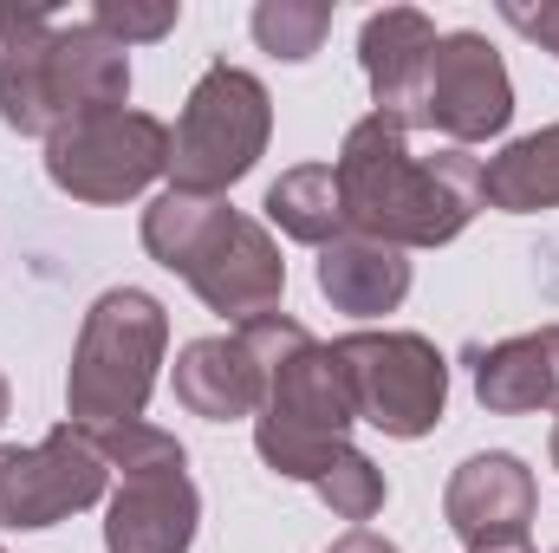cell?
<instances>
[{"instance_id": "cell-1", "label": "cell", "mask_w": 559, "mask_h": 553, "mask_svg": "<svg viewBox=\"0 0 559 553\" xmlns=\"http://www.w3.org/2000/svg\"><path fill=\"white\" fill-rule=\"evenodd\" d=\"M338 202L345 228L384 248H442L481 215V156L442 143L436 156L411 150V131L384 111L358 118L338 143Z\"/></svg>"}, {"instance_id": "cell-2", "label": "cell", "mask_w": 559, "mask_h": 553, "mask_svg": "<svg viewBox=\"0 0 559 553\" xmlns=\"http://www.w3.org/2000/svg\"><path fill=\"white\" fill-rule=\"evenodd\" d=\"M143 248H150V261L189 280L209 313H222L235 326L274 313L286 293V261H280L274 235L254 215L228 209L222 196H189V189L150 196Z\"/></svg>"}, {"instance_id": "cell-3", "label": "cell", "mask_w": 559, "mask_h": 553, "mask_svg": "<svg viewBox=\"0 0 559 553\" xmlns=\"http://www.w3.org/2000/svg\"><path fill=\"white\" fill-rule=\"evenodd\" d=\"M169 352V313L143 293V286H111L92 299L79 345H72V372H66V423L98 430V423H138L156 372Z\"/></svg>"}, {"instance_id": "cell-4", "label": "cell", "mask_w": 559, "mask_h": 553, "mask_svg": "<svg viewBox=\"0 0 559 553\" xmlns=\"http://www.w3.org/2000/svg\"><path fill=\"white\" fill-rule=\"evenodd\" d=\"M274 138V98L254 72L215 59L195 92L182 98V118L169 131V189L189 196H228Z\"/></svg>"}, {"instance_id": "cell-5", "label": "cell", "mask_w": 559, "mask_h": 553, "mask_svg": "<svg viewBox=\"0 0 559 553\" xmlns=\"http://www.w3.org/2000/svg\"><path fill=\"white\" fill-rule=\"evenodd\" d=\"M332 365L352 391V416L417 443L442 423L449 404V365L423 332H345L332 339Z\"/></svg>"}, {"instance_id": "cell-6", "label": "cell", "mask_w": 559, "mask_h": 553, "mask_svg": "<svg viewBox=\"0 0 559 553\" xmlns=\"http://www.w3.org/2000/svg\"><path fill=\"white\" fill-rule=\"evenodd\" d=\"M46 176L72 202H131L169 176V125L150 111H92L46 138Z\"/></svg>"}, {"instance_id": "cell-7", "label": "cell", "mask_w": 559, "mask_h": 553, "mask_svg": "<svg viewBox=\"0 0 559 553\" xmlns=\"http://www.w3.org/2000/svg\"><path fill=\"white\" fill-rule=\"evenodd\" d=\"M105 456L79 423H59L33 449H0V528H59L105 502Z\"/></svg>"}, {"instance_id": "cell-8", "label": "cell", "mask_w": 559, "mask_h": 553, "mask_svg": "<svg viewBox=\"0 0 559 553\" xmlns=\"http://www.w3.org/2000/svg\"><path fill=\"white\" fill-rule=\"evenodd\" d=\"M508 118H514V79H508L501 52L481 33H442L436 59H429L417 131H442L449 143L468 150V143L501 138Z\"/></svg>"}, {"instance_id": "cell-9", "label": "cell", "mask_w": 559, "mask_h": 553, "mask_svg": "<svg viewBox=\"0 0 559 553\" xmlns=\"http://www.w3.org/2000/svg\"><path fill=\"white\" fill-rule=\"evenodd\" d=\"M534 508H540L534 469H527L521 456H508V449L468 456V462L449 475V489H442V521L455 528V541L468 553L527 548Z\"/></svg>"}, {"instance_id": "cell-10", "label": "cell", "mask_w": 559, "mask_h": 553, "mask_svg": "<svg viewBox=\"0 0 559 553\" xmlns=\"http://www.w3.org/2000/svg\"><path fill=\"white\" fill-rule=\"evenodd\" d=\"M202 521V495L189 482V462L131 469L105 508V553H189Z\"/></svg>"}, {"instance_id": "cell-11", "label": "cell", "mask_w": 559, "mask_h": 553, "mask_svg": "<svg viewBox=\"0 0 559 553\" xmlns=\"http://www.w3.org/2000/svg\"><path fill=\"white\" fill-rule=\"evenodd\" d=\"M131 98V52L98 26V20H72L52 33V59H46V118L52 131L92 111H124Z\"/></svg>"}, {"instance_id": "cell-12", "label": "cell", "mask_w": 559, "mask_h": 553, "mask_svg": "<svg viewBox=\"0 0 559 553\" xmlns=\"http://www.w3.org/2000/svg\"><path fill=\"white\" fill-rule=\"evenodd\" d=\"M436 39H442L436 20L417 13V7H384L358 33V66L371 79V105L384 118H397L404 131H417V118H423V85H429Z\"/></svg>"}, {"instance_id": "cell-13", "label": "cell", "mask_w": 559, "mask_h": 553, "mask_svg": "<svg viewBox=\"0 0 559 553\" xmlns=\"http://www.w3.org/2000/svg\"><path fill=\"white\" fill-rule=\"evenodd\" d=\"M261 398H267V378L241 345V332H215L176 352V404L189 416H209V423L261 416Z\"/></svg>"}, {"instance_id": "cell-14", "label": "cell", "mask_w": 559, "mask_h": 553, "mask_svg": "<svg viewBox=\"0 0 559 553\" xmlns=\"http://www.w3.org/2000/svg\"><path fill=\"white\" fill-rule=\"evenodd\" d=\"M52 7H0V125L20 138H52L46 118V59H52Z\"/></svg>"}, {"instance_id": "cell-15", "label": "cell", "mask_w": 559, "mask_h": 553, "mask_svg": "<svg viewBox=\"0 0 559 553\" xmlns=\"http://www.w3.org/2000/svg\"><path fill=\"white\" fill-rule=\"evenodd\" d=\"M475 398L495 416L559 411V326H540V332H521V339L475 352Z\"/></svg>"}, {"instance_id": "cell-16", "label": "cell", "mask_w": 559, "mask_h": 553, "mask_svg": "<svg viewBox=\"0 0 559 553\" xmlns=\"http://www.w3.org/2000/svg\"><path fill=\"white\" fill-rule=\"evenodd\" d=\"M319 293L352 319H384L411 293V261L404 248H384L371 235H338L332 248H319Z\"/></svg>"}, {"instance_id": "cell-17", "label": "cell", "mask_w": 559, "mask_h": 553, "mask_svg": "<svg viewBox=\"0 0 559 553\" xmlns=\"http://www.w3.org/2000/svg\"><path fill=\"white\" fill-rule=\"evenodd\" d=\"M481 202H495L501 215H540L559 209V125L514 138L501 156L481 163Z\"/></svg>"}, {"instance_id": "cell-18", "label": "cell", "mask_w": 559, "mask_h": 553, "mask_svg": "<svg viewBox=\"0 0 559 553\" xmlns=\"http://www.w3.org/2000/svg\"><path fill=\"white\" fill-rule=\"evenodd\" d=\"M267 222H274L280 235L306 242V248H332L338 235H352V228H345V202H338L332 163H299V169H286L274 189H267Z\"/></svg>"}, {"instance_id": "cell-19", "label": "cell", "mask_w": 559, "mask_h": 553, "mask_svg": "<svg viewBox=\"0 0 559 553\" xmlns=\"http://www.w3.org/2000/svg\"><path fill=\"white\" fill-rule=\"evenodd\" d=\"M332 33V0H261L254 7V39L274 59H312Z\"/></svg>"}, {"instance_id": "cell-20", "label": "cell", "mask_w": 559, "mask_h": 553, "mask_svg": "<svg viewBox=\"0 0 559 553\" xmlns=\"http://www.w3.org/2000/svg\"><path fill=\"white\" fill-rule=\"evenodd\" d=\"M92 443H98V456H105V469H118V475H131V469H156V462H189L182 456V443L169 436V430H156V423H98V430H85Z\"/></svg>"}, {"instance_id": "cell-21", "label": "cell", "mask_w": 559, "mask_h": 553, "mask_svg": "<svg viewBox=\"0 0 559 553\" xmlns=\"http://www.w3.org/2000/svg\"><path fill=\"white\" fill-rule=\"evenodd\" d=\"M319 502L338 515V521H352V528H365L378 508H384V469L365 456V449H352L325 482H319Z\"/></svg>"}, {"instance_id": "cell-22", "label": "cell", "mask_w": 559, "mask_h": 553, "mask_svg": "<svg viewBox=\"0 0 559 553\" xmlns=\"http://www.w3.org/2000/svg\"><path fill=\"white\" fill-rule=\"evenodd\" d=\"M92 20L131 52V46H156V39H169L176 20H182V7H176V0H98Z\"/></svg>"}, {"instance_id": "cell-23", "label": "cell", "mask_w": 559, "mask_h": 553, "mask_svg": "<svg viewBox=\"0 0 559 553\" xmlns=\"http://www.w3.org/2000/svg\"><path fill=\"white\" fill-rule=\"evenodd\" d=\"M501 20L514 26V33H527L534 46H547L559 59V0H540V7H527V0H508L501 7Z\"/></svg>"}, {"instance_id": "cell-24", "label": "cell", "mask_w": 559, "mask_h": 553, "mask_svg": "<svg viewBox=\"0 0 559 553\" xmlns=\"http://www.w3.org/2000/svg\"><path fill=\"white\" fill-rule=\"evenodd\" d=\"M325 553H397V541H384V534H371V528H345Z\"/></svg>"}, {"instance_id": "cell-25", "label": "cell", "mask_w": 559, "mask_h": 553, "mask_svg": "<svg viewBox=\"0 0 559 553\" xmlns=\"http://www.w3.org/2000/svg\"><path fill=\"white\" fill-rule=\"evenodd\" d=\"M7 404H13V391H7V378H0V423H7Z\"/></svg>"}, {"instance_id": "cell-26", "label": "cell", "mask_w": 559, "mask_h": 553, "mask_svg": "<svg viewBox=\"0 0 559 553\" xmlns=\"http://www.w3.org/2000/svg\"><path fill=\"white\" fill-rule=\"evenodd\" d=\"M554 469H559V423H554Z\"/></svg>"}, {"instance_id": "cell-27", "label": "cell", "mask_w": 559, "mask_h": 553, "mask_svg": "<svg viewBox=\"0 0 559 553\" xmlns=\"http://www.w3.org/2000/svg\"><path fill=\"white\" fill-rule=\"evenodd\" d=\"M501 553H534V548H501Z\"/></svg>"}]
</instances>
